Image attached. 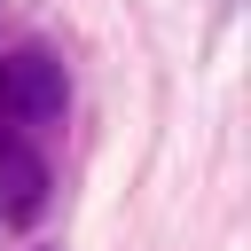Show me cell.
<instances>
[{"instance_id": "2", "label": "cell", "mask_w": 251, "mask_h": 251, "mask_svg": "<svg viewBox=\"0 0 251 251\" xmlns=\"http://www.w3.org/2000/svg\"><path fill=\"white\" fill-rule=\"evenodd\" d=\"M47 212V165L24 141H0V220H39Z\"/></svg>"}, {"instance_id": "1", "label": "cell", "mask_w": 251, "mask_h": 251, "mask_svg": "<svg viewBox=\"0 0 251 251\" xmlns=\"http://www.w3.org/2000/svg\"><path fill=\"white\" fill-rule=\"evenodd\" d=\"M63 110H71L63 63L47 47H8L0 55V118L24 126V133H47V126H63Z\"/></svg>"}]
</instances>
